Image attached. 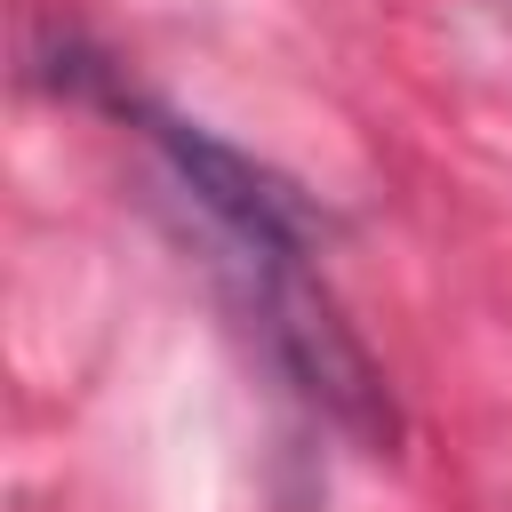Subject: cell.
I'll return each instance as SVG.
<instances>
[{
    "mask_svg": "<svg viewBox=\"0 0 512 512\" xmlns=\"http://www.w3.org/2000/svg\"><path fill=\"white\" fill-rule=\"evenodd\" d=\"M264 360L280 368V384L328 416L344 440L360 448H392L400 440V408H392V384L384 368L368 360V344L352 336L344 304L328 296V280L312 272V256H280V248H216Z\"/></svg>",
    "mask_w": 512,
    "mask_h": 512,
    "instance_id": "cell-1",
    "label": "cell"
}]
</instances>
